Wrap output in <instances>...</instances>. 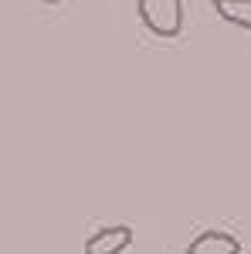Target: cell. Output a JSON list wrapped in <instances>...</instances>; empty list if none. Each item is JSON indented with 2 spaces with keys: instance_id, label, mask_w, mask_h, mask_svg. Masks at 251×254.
<instances>
[{
  "instance_id": "1",
  "label": "cell",
  "mask_w": 251,
  "mask_h": 254,
  "mask_svg": "<svg viewBox=\"0 0 251 254\" xmlns=\"http://www.w3.org/2000/svg\"><path fill=\"white\" fill-rule=\"evenodd\" d=\"M143 27L156 38H180L183 31V0H136Z\"/></svg>"
},
{
  "instance_id": "2",
  "label": "cell",
  "mask_w": 251,
  "mask_h": 254,
  "mask_svg": "<svg viewBox=\"0 0 251 254\" xmlns=\"http://www.w3.org/2000/svg\"><path fill=\"white\" fill-rule=\"evenodd\" d=\"M129 244H133V227L129 224H109V227H98L85 241V254H122Z\"/></svg>"
},
{
  "instance_id": "3",
  "label": "cell",
  "mask_w": 251,
  "mask_h": 254,
  "mask_svg": "<svg viewBox=\"0 0 251 254\" xmlns=\"http://www.w3.org/2000/svg\"><path fill=\"white\" fill-rule=\"evenodd\" d=\"M187 254H241V241L228 231H204L187 244Z\"/></svg>"
},
{
  "instance_id": "4",
  "label": "cell",
  "mask_w": 251,
  "mask_h": 254,
  "mask_svg": "<svg viewBox=\"0 0 251 254\" xmlns=\"http://www.w3.org/2000/svg\"><path fill=\"white\" fill-rule=\"evenodd\" d=\"M214 10L221 20H228L241 31H251V0H214Z\"/></svg>"
},
{
  "instance_id": "5",
  "label": "cell",
  "mask_w": 251,
  "mask_h": 254,
  "mask_svg": "<svg viewBox=\"0 0 251 254\" xmlns=\"http://www.w3.org/2000/svg\"><path fill=\"white\" fill-rule=\"evenodd\" d=\"M44 3H58V0H44Z\"/></svg>"
}]
</instances>
